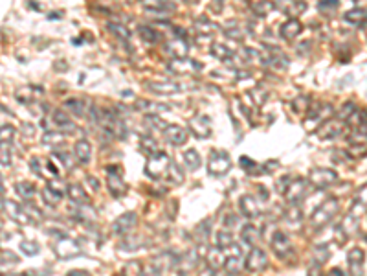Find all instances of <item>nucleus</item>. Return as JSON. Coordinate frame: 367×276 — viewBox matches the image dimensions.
Segmentation results:
<instances>
[{
	"label": "nucleus",
	"mask_w": 367,
	"mask_h": 276,
	"mask_svg": "<svg viewBox=\"0 0 367 276\" xmlns=\"http://www.w3.org/2000/svg\"><path fill=\"white\" fill-rule=\"evenodd\" d=\"M338 210H340V203H338L336 197H329V199H325L322 205L312 212L310 226L314 230H320V228H323V226H327V223H331L332 217L338 214Z\"/></svg>",
	"instance_id": "1"
},
{
	"label": "nucleus",
	"mask_w": 367,
	"mask_h": 276,
	"mask_svg": "<svg viewBox=\"0 0 367 276\" xmlns=\"http://www.w3.org/2000/svg\"><path fill=\"white\" fill-rule=\"evenodd\" d=\"M173 160L169 159V155L164 153V151H158V153L151 155L149 160H147L145 166V173L151 177V179H160L162 175L167 173V169L171 166Z\"/></svg>",
	"instance_id": "2"
},
{
	"label": "nucleus",
	"mask_w": 367,
	"mask_h": 276,
	"mask_svg": "<svg viewBox=\"0 0 367 276\" xmlns=\"http://www.w3.org/2000/svg\"><path fill=\"white\" fill-rule=\"evenodd\" d=\"M54 252L59 256L61 260H70V258H76V256L81 254V247L72 238L61 236V238H57L54 241Z\"/></svg>",
	"instance_id": "3"
},
{
	"label": "nucleus",
	"mask_w": 367,
	"mask_h": 276,
	"mask_svg": "<svg viewBox=\"0 0 367 276\" xmlns=\"http://www.w3.org/2000/svg\"><path fill=\"white\" fill-rule=\"evenodd\" d=\"M230 169H232V159H230V155L224 153V151H212V155H209V164H207L209 175L221 177V175L228 173Z\"/></svg>",
	"instance_id": "4"
},
{
	"label": "nucleus",
	"mask_w": 367,
	"mask_h": 276,
	"mask_svg": "<svg viewBox=\"0 0 367 276\" xmlns=\"http://www.w3.org/2000/svg\"><path fill=\"white\" fill-rule=\"evenodd\" d=\"M338 180V173L331 168H314L308 173V182L316 188H327Z\"/></svg>",
	"instance_id": "5"
},
{
	"label": "nucleus",
	"mask_w": 367,
	"mask_h": 276,
	"mask_svg": "<svg viewBox=\"0 0 367 276\" xmlns=\"http://www.w3.org/2000/svg\"><path fill=\"white\" fill-rule=\"evenodd\" d=\"M267 265H268V256L261 247H253V249L248 252L246 260H244V269L250 272H261V271H265V267Z\"/></svg>",
	"instance_id": "6"
},
{
	"label": "nucleus",
	"mask_w": 367,
	"mask_h": 276,
	"mask_svg": "<svg viewBox=\"0 0 367 276\" xmlns=\"http://www.w3.org/2000/svg\"><path fill=\"white\" fill-rule=\"evenodd\" d=\"M307 188H308V180L294 179V180H290L288 188L283 192V195H285V199H287L290 205H297V203H299V201L305 197V194H307Z\"/></svg>",
	"instance_id": "7"
},
{
	"label": "nucleus",
	"mask_w": 367,
	"mask_h": 276,
	"mask_svg": "<svg viewBox=\"0 0 367 276\" xmlns=\"http://www.w3.org/2000/svg\"><path fill=\"white\" fill-rule=\"evenodd\" d=\"M107 175H109V190L114 197H121L127 192V184L123 182L121 177V169L118 166H109L107 168Z\"/></svg>",
	"instance_id": "8"
},
{
	"label": "nucleus",
	"mask_w": 367,
	"mask_h": 276,
	"mask_svg": "<svg viewBox=\"0 0 367 276\" xmlns=\"http://www.w3.org/2000/svg\"><path fill=\"white\" fill-rule=\"evenodd\" d=\"M228 251V249H226ZM242 265H244V261H242V251L241 247L235 245L233 243L230 247V254L226 256V263H224V269H226L228 274H239L242 271Z\"/></svg>",
	"instance_id": "9"
},
{
	"label": "nucleus",
	"mask_w": 367,
	"mask_h": 276,
	"mask_svg": "<svg viewBox=\"0 0 367 276\" xmlns=\"http://www.w3.org/2000/svg\"><path fill=\"white\" fill-rule=\"evenodd\" d=\"M270 245H272V251L276 252V256H279V258H287L292 252L290 238L285 232H281V230H277L276 234L272 236Z\"/></svg>",
	"instance_id": "10"
},
{
	"label": "nucleus",
	"mask_w": 367,
	"mask_h": 276,
	"mask_svg": "<svg viewBox=\"0 0 367 276\" xmlns=\"http://www.w3.org/2000/svg\"><path fill=\"white\" fill-rule=\"evenodd\" d=\"M2 210H4V214H8L13 221L20 223V225H26V223H30V215L26 212L22 206H19L17 203L13 201H6V197L2 199Z\"/></svg>",
	"instance_id": "11"
},
{
	"label": "nucleus",
	"mask_w": 367,
	"mask_h": 276,
	"mask_svg": "<svg viewBox=\"0 0 367 276\" xmlns=\"http://www.w3.org/2000/svg\"><path fill=\"white\" fill-rule=\"evenodd\" d=\"M138 223V215L134 212H125V214H121L114 223H112V230L116 232V234H129L132 228L136 226Z\"/></svg>",
	"instance_id": "12"
},
{
	"label": "nucleus",
	"mask_w": 367,
	"mask_h": 276,
	"mask_svg": "<svg viewBox=\"0 0 367 276\" xmlns=\"http://www.w3.org/2000/svg\"><path fill=\"white\" fill-rule=\"evenodd\" d=\"M363 260H365V254H363L362 249H351L347 256V263H349V274L351 276H363Z\"/></svg>",
	"instance_id": "13"
},
{
	"label": "nucleus",
	"mask_w": 367,
	"mask_h": 276,
	"mask_svg": "<svg viewBox=\"0 0 367 276\" xmlns=\"http://www.w3.org/2000/svg\"><path fill=\"white\" fill-rule=\"evenodd\" d=\"M239 208H241L242 215H246V217H250V219L259 217L261 212H263L259 201H257L253 195H242L241 201H239Z\"/></svg>",
	"instance_id": "14"
},
{
	"label": "nucleus",
	"mask_w": 367,
	"mask_h": 276,
	"mask_svg": "<svg viewBox=\"0 0 367 276\" xmlns=\"http://www.w3.org/2000/svg\"><path fill=\"white\" fill-rule=\"evenodd\" d=\"M189 127H191V131L195 133V136L198 138H207L209 134H212V123H209V118L207 116H195L189 122Z\"/></svg>",
	"instance_id": "15"
},
{
	"label": "nucleus",
	"mask_w": 367,
	"mask_h": 276,
	"mask_svg": "<svg viewBox=\"0 0 367 276\" xmlns=\"http://www.w3.org/2000/svg\"><path fill=\"white\" fill-rule=\"evenodd\" d=\"M164 136L173 146H180V144H184L187 140V131L182 125H167L164 129Z\"/></svg>",
	"instance_id": "16"
},
{
	"label": "nucleus",
	"mask_w": 367,
	"mask_h": 276,
	"mask_svg": "<svg viewBox=\"0 0 367 276\" xmlns=\"http://www.w3.org/2000/svg\"><path fill=\"white\" fill-rule=\"evenodd\" d=\"M198 260H200V254H198V249H191L187 252L182 260H178V269H180V274H187L189 271H193L196 265H198Z\"/></svg>",
	"instance_id": "17"
},
{
	"label": "nucleus",
	"mask_w": 367,
	"mask_h": 276,
	"mask_svg": "<svg viewBox=\"0 0 367 276\" xmlns=\"http://www.w3.org/2000/svg\"><path fill=\"white\" fill-rule=\"evenodd\" d=\"M343 131V123L342 122H331V120H325V122L322 123V127L318 129L316 133L320 138H334L338 136V134H342Z\"/></svg>",
	"instance_id": "18"
},
{
	"label": "nucleus",
	"mask_w": 367,
	"mask_h": 276,
	"mask_svg": "<svg viewBox=\"0 0 367 276\" xmlns=\"http://www.w3.org/2000/svg\"><path fill=\"white\" fill-rule=\"evenodd\" d=\"M51 118H54V123H56L57 127L66 131V133H74L76 131V123L72 122L70 118H68V114H66V111H63V109H56L51 113Z\"/></svg>",
	"instance_id": "19"
},
{
	"label": "nucleus",
	"mask_w": 367,
	"mask_h": 276,
	"mask_svg": "<svg viewBox=\"0 0 367 276\" xmlns=\"http://www.w3.org/2000/svg\"><path fill=\"white\" fill-rule=\"evenodd\" d=\"M74 153H76V159L81 164H88L92 159V146L86 138H81L76 142V148H74Z\"/></svg>",
	"instance_id": "20"
},
{
	"label": "nucleus",
	"mask_w": 367,
	"mask_h": 276,
	"mask_svg": "<svg viewBox=\"0 0 367 276\" xmlns=\"http://www.w3.org/2000/svg\"><path fill=\"white\" fill-rule=\"evenodd\" d=\"M68 197H70L74 203H77V205H86L88 203V197H86L85 190H83V186H81L79 182H70L68 184Z\"/></svg>",
	"instance_id": "21"
},
{
	"label": "nucleus",
	"mask_w": 367,
	"mask_h": 276,
	"mask_svg": "<svg viewBox=\"0 0 367 276\" xmlns=\"http://www.w3.org/2000/svg\"><path fill=\"white\" fill-rule=\"evenodd\" d=\"M285 221L288 225L297 228V225H301L303 221V208L299 205H290V208L285 210Z\"/></svg>",
	"instance_id": "22"
},
{
	"label": "nucleus",
	"mask_w": 367,
	"mask_h": 276,
	"mask_svg": "<svg viewBox=\"0 0 367 276\" xmlns=\"http://www.w3.org/2000/svg\"><path fill=\"white\" fill-rule=\"evenodd\" d=\"M147 87L151 88V90L158 92V94H175V92L180 90V85H176L173 81H152V83H147Z\"/></svg>",
	"instance_id": "23"
},
{
	"label": "nucleus",
	"mask_w": 367,
	"mask_h": 276,
	"mask_svg": "<svg viewBox=\"0 0 367 276\" xmlns=\"http://www.w3.org/2000/svg\"><path fill=\"white\" fill-rule=\"evenodd\" d=\"M259 238H261V232H259V228H257L255 225L248 223V225L242 226V230H241V240L244 241L246 245H255L257 241H259Z\"/></svg>",
	"instance_id": "24"
},
{
	"label": "nucleus",
	"mask_w": 367,
	"mask_h": 276,
	"mask_svg": "<svg viewBox=\"0 0 367 276\" xmlns=\"http://www.w3.org/2000/svg\"><path fill=\"white\" fill-rule=\"evenodd\" d=\"M301 30H303L301 22L296 21V19H292V21H287L281 26V35L285 37V39H294L296 35L301 33Z\"/></svg>",
	"instance_id": "25"
},
{
	"label": "nucleus",
	"mask_w": 367,
	"mask_h": 276,
	"mask_svg": "<svg viewBox=\"0 0 367 276\" xmlns=\"http://www.w3.org/2000/svg\"><path fill=\"white\" fill-rule=\"evenodd\" d=\"M226 263V256H222V249L221 247H215L212 251L207 252V265L213 267V269H219Z\"/></svg>",
	"instance_id": "26"
},
{
	"label": "nucleus",
	"mask_w": 367,
	"mask_h": 276,
	"mask_svg": "<svg viewBox=\"0 0 367 276\" xmlns=\"http://www.w3.org/2000/svg\"><path fill=\"white\" fill-rule=\"evenodd\" d=\"M15 190H17V194L26 201H30L31 197L35 195V186H33V182H28V180H20V182H17Z\"/></svg>",
	"instance_id": "27"
},
{
	"label": "nucleus",
	"mask_w": 367,
	"mask_h": 276,
	"mask_svg": "<svg viewBox=\"0 0 367 276\" xmlns=\"http://www.w3.org/2000/svg\"><path fill=\"white\" fill-rule=\"evenodd\" d=\"M184 162H186V166L189 169H198L200 168V155L196 153L195 149H187V151H184Z\"/></svg>",
	"instance_id": "28"
},
{
	"label": "nucleus",
	"mask_w": 367,
	"mask_h": 276,
	"mask_svg": "<svg viewBox=\"0 0 367 276\" xmlns=\"http://www.w3.org/2000/svg\"><path fill=\"white\" fill-rule=\"evenodd\" d=\"M166 177H167V180H169V182H173V184L184 182V171H182V169L178 168L175 162H171V166H169V169H167Z\"/></svg>",
	"instance_id": "29"
},
{
	"label": "nucleus",
	"mask_w": 367,
	"mask_h": 276,
	"mask_svg": "<svg viewBox=\"0 0 367 276\" xmlns=\"http://www.w3.org/2000/svg\"><path fill=\"white\" fill-rule=\"evenodd\" d=\"M215 241H217V247H221L222 251H224V249H230L233 245V236L228 230H221V232H217Z\"/></svg>",
	"instance_id": "30"
},
{
	"label": "nucleus",
	"mask_w": 367,
	"mask_h": 276,
	"mask_svg": "<svg viewBox=\"0 0 367 276\" xmlns=\"http://www.w3.org/2000/svg\"><path fill=\"white\" fill-rule=\"evenodd\" d=\"M329 256H331V251H329V247H325V245L316 247V251H314V258H312V263H314L316 267L323 265V263L327 261Z\"/></svg>",
	"instance_id": "31"
},
{
	"label": "nucleus",
	"mask_w": 367,
	"mask_h": 276,
	"mask_svg": "<svg viewBox=\"0 0 367 276\" xmlns=\"http://www.w3.org/2000/svg\"><path fill=\"white\" fill-rule=\"evenodd\" d=\"M345 21L351 22V24H360V22L367 21V11L365 10H360V8L347 11V13H345Z\"/></svg>",
	"instance_id": "32"
},
{
	"label": "nucleus",
	"mask_w": 367,
	"mask_h": 276,
	"mask_svg": "<svg viewBox=\"0 0 367 276\" xmlns=\"http://www.w3.org/2000/svg\"><path fill=\"white\" fill-rule=\"evenodd\" d=\"M143 245L141 240L138 236H132V238H125V240L120 243V249H125V251H136V249H140Z\"/></svg>",
	"instance_id": "33"
},
{
	"label": "nucleus",
	"mask_w": 367,
	"mask_h": 276,
	"mask_svg": "<svg viewBox=\"0 0 367 276\" xmlns=\"http://www.w3.org/2000/svg\"><path fill=\"white\" fill-rule=\"evenodd\" d=\"M65 107L70 109L72 113L81 116V114H85V109H83V102L81 100H76V98H70V100H66L65 102Z\"/></svg>",
	"instance_id": "34"
},
{
	"label": "nucleus",
	"mask_w": 367,
	"mask_h": 276,
	"mask_svg": "<svg viewBox=\"0 0 367 276\" xmlns=\"http://www.w3.org/2000/svg\"><path fill=\"white\" fill-rule=\"evenodd\" d=\"M140 148L145 151L147 155H154V153H158L156 149H158V146H156V142H154V138H149V136H143L140 140Z\"/></svg>",
	"instance_id": "35"
},
{
	"label": "nucleus",
	"mask_w": 367,
	"mask_h": 276,
	"mask_svg": "<svg viewBox=\"0 0 367 276\" xmlns=\"http://www.w3.org/2000/svg\"><path fill=\"white\" fill-rule=\"evenodd\" d=\"M61 197L63 195H59V194H56L51 188H44L42 190V199L48 203L50 206H56V205H59V201H61Z\"/></svg>",
	"instance_id": "36"
},
{
	"label": "nucleus",
	"mask_w": 367,
	"mask_h": 276,
	"mask_svg": "<svg viewBox=\"0 0 367 276\" xmlns=\"http://www.w3.org/2000/svg\"><path fill=\"white\" fill-rule=\"evenodd\" d=\"M20 251L24 252L26 256H35L37 252H39V245H37L35 241L24 240V241H20Z\"/></svg>",
	"instance_id": "37"
},
{
	"label": "nucleus",
	"mask_w": 367,
	"mask_h": 276,
	"mask_svg": "<svg viewBox=\"0 0 367 276\" xmlns=\"http://www.w3.org/2000/svg\"><path fill=\"white\" fill-rule=\"evenodd\" d=\"M109 30H111L116 37H120V39H129V30H127L125 26L118 24V22H111V24H109Z\"/></svg>",
	"instance_id": "38"
},
{
	"label": "nucleus",
	"mask_w": 367,
	"mask_h": 276,
	"mask_svg": "<svg viewBox=\"0 0 367 276\" xmlns=\"http://www.w3.org/2000/svg\"><path fill=\"white\" fill-rule=\"evenodd\" d=\"M145 122L149 123V127L152 129H160V131H164V129L167 127L166 122H162L158 116H152V114H149V116H145Z\"/></svg>",
	"instance_id": "39"
},
{
	"label": "nucleus",
	"mask_w": 367,
	"mask_h": 276,
	"mask_svg": "<svg viewBox=\"0 0 367 276\" xmlns=\"http://www.w3.org/2000/svg\"><path fill=\"white\" fill-rule=\"evenodd\" d=\"M48 188H51L56 194H59V195H65L66 192H68V186H66L65 182H61V180H50V184H48Z\"/></svg>",
	"instance_id": "40"
},
{
	"label": "nucleus",
	"mask_w": 367,
	"mask_h": 276,
	"mask_svg": "<svg viewBox=\"0 0 367 276\" xmlns=\"http://www.w3.org/2000/svg\"><path fill=\"white\" fill-rule=\"evenodd\" d=\"M138 31H140L141 35H143V39H147V41H158V33L154 30H151V28H147V26H141Z\"/></svg>",
	"instance_id": "41"
},
{
	"label": "nucleus",
	"mask_w": 367,
	"mask_h": 276,
	"mask_svg": "<svg viewBox=\"0 0 367 276\" xmlns=\"http://www.w3.org/2000/svg\"><path fill=\"white\" fill-rule=\"evenodd\" d=\"M138 276H160V269L156 265H145Z\"/></svg>",
	"instance_id": "42"
},
{
	"label": "nucleus",
	"mask_w": 367,
	"mask_h": 276,
	"mask_svg": "<svg viewBox=\"0 0 367 276\" xmlns=\"http://www.w3.org/2000/svg\"><path fill=\"white\" fill-rule=\"evenodd\" d=\"M338 4H340V2H338V0H322V2H320V10L322 11H334L338 8Z\"/></svg>",
	"instance_id": "43"
},
{
	"label": "nucleus",
	"mask_w": 367,
	"mask_h": 276,
	"mask_svg": "<svg viewBox=\"0 0 367 276\" xmlns=\"http://www.w3.org/2000/svg\"><path fill=\"white\" fill-rule=\"evenodd\" d=\"M13 134H15V129L11 127V125H8V127H2V144L6 142H11L13 140Z\"/></svg>",
	"instance_id": "44"
},
{
	"label": "nucleus",
	"mask_w": 367,
	"mask_h": 276,
	"mask_svg": "<svg viewBox=\"0 0 367 276\" xmlns=\"http://www.w3.org/2000/svg\"><path fill=\"white\" fill-rule=\"evenodd\" d=\"M356 203H360V205L367 206V184H363L362 188L356 192Z\"/></svg>",
	"instance_id": "45"
},
{
	"label": "nucleus",
	"mask_w": 367,
	"mask_h": 276,
	"mask_svg": "<svg viewBox=\"0 0 367 276\" xmlns=\"http://www.w3.org/2000/svg\"><path fill=\"white\" fill-rule=\"evenodd\" d=\"M44 142L46 144H51V146H59V144H63V138H61V134H51V133H46L44 134Z\"/></svg>",
	"instance_id": "46"
},
{
	"label": "nucleus",
	"mask_w": 367,
	"mask_h": 276,
	"mask_svg": "<svg viewBox=\"0 0 367 276\" xmlns=\"http://www.w3.org/2000/svg\"><path fill=\"white\" fill-rule=\"evenodd\" d=\"M356 113V109H354V105L352 103H347V105H343L342 111H340V114L338 116L340 118H351V114Z\"/></svg>",
	"instance_id": "47"
},
{
	"label": "nucleus",
	"mask_w": 367,
	"mask_h": 276,
	"mask_svg": "<svg viewBox=\"0 0 367 276\" xmlns=\"http://www.w3.org/2000/svg\"><path fill=\"white\" fill-rule=\"evenodd\" d=\"M10 166H11L10 149H6V144H2V168H10Z\"/></svg>",
	"instance_id": "48"
},
{
	"label": "nucleus",
	"mask_w": 367,
	"mask_h": 276,
	"mask_svg": "<svg viewBox=\"0 0 367 276\" xmlns=\"http://www.w3.org/2000/svg\"><path fill=\"white\" fill-rule=\"evenodd\" d=\"M17 263L19 261V258H17L13 252H10V251H2V265H6V263Z\"/></svg>",
	"instance_id": "49"
},
{
	"label": "nucleus",
	"mask_w": 367,
	"mask_h": 276,
	"mask_svg": "<svg viewBox=\"0 0 367 276\" xmlns=\"http://www.w3.org/2000/svg\"><path fill=\"white\" fill-rule=\"evenodd\" d=\"M241 166L244 169H248V171H250L251 168H255V162H253V160H250L248 157H241Z\"/></svg>",
	"instance_id": "50"
},
{
	"label": "nucleus",
	"mask_w": 367,
	"mask_h": 276,
	"mask_svg": "<svg viewBox=\"0 0 367 276\" xmlns=\"http://www.w3.org/2000/svg\"><path fill=\"white\" fill-rule=\"evenodd\" d=\"M215 271H217V269H213V267L207 265L206 269H204V271L198 272V276H215Z\"/></svg>",
	"instance_id": "51"
},
{
	"label": "nucleus",
	"mask_w": 367,
	"mask_h": 276,
	"mask_svg": "<svg viewBox=\"0 0 367 276\" xmlns=\"http://www.w3.org/2000/svg\"><path fill=\"white\" fill-rule=\"evenodd\" d=\"M224 225H226V226L237 225V217H235V215H226V219H224Z\"/></svg>",
	"instance_id": "52"
},
{
	"label": "nucleus",
	"mask_w": 367,
	"mask_h": 276,
	"mask_svg": "<svg viewBox=\"0 0 367 276\" xmlns=\"http://www.w3.org/2000/svg\"><path fill=\"white\" fill-rule=\"evenodd\" d=\"M31 169H33V171H35L37 175H40V169H39V160L37 159H31Z\"/></svg>",
	"instance_id": "53"
},
{
	"label": "nucleus",
	"mask_w": 367,
	"mask_h": 276,
	"mask_svg": "<svg viewBox=\"0 0 367 276\" xmlns=\"http://www.w3.org/2000/svg\"><path fill=\"white\" fill-rule=\"evenodd\" d=\"M66 276H92L90 272H86V271H70Z\"/></svg>",
	"instance_id": "54"
},
{
	"label": "nucleus",
	"mask_w": 367,
	"mask_h": 276,
	"mask_svg": "<svg viewBox=\"0 0 367 276\" xmlns=\"http://www.w3.org/2000/svg\"><path fill=\"white\" fill-rule=\"evenodd\" d=\"M88 182H90V186L94 190H99V182H97V179H94V177H88Z\"/></svg>",
	"instance_id": "55"
},
{
	"label": "nucleus",
	"mask_w": 367,
	"mask_h": 276,
	"mask_svg": "<svg viewBox=\"0 0 367 276\" xmlns=\"http://www.w3.org/2000/svg\"><path fill=\"white\" fill-rule=\"evenodd\" d=\"M48 169H50V173H54V175H57V169H56V166L51 162H48Z\"/></svg>",
	"instance_id": "56"
},
{
	"label": "nucleus",
	"mask_w": 367,
	"mask_h": 276,
	"mask_svg": "<svg viewBox=\"0 0 367 276\" xmlns=\"http://www.w3.org/2000/svg\"><path fill=\"white\" fill-rule=\"evenodd\" d=\"M116 276H125V274H123V272H121V274H116Z\"/></svg>",
	"instance_id": "57"
},
{
	"label": "nucleus",
	"mask_w": 367,
	"mask_h": 276,
	"mask_svg": "<svg viewBox=\"0 0 367 276\" xmlns=\"http://www.w3.org/2000/svg\"><path fill=\"white\" fill-rule=\"evenodd\" d=\"M2 276H6V274H2Z\"/></svg>",
	"instance_id": "58"
}]
</instances>
